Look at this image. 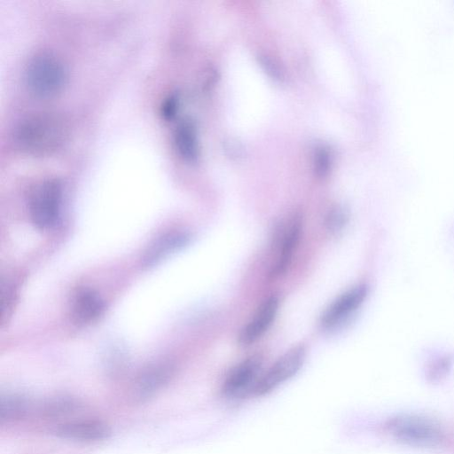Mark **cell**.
I'll use <instances>...</instances> for the list:
<instances>
[{
    "instance_id": "277c9868",
    "label": "cell",
    "mask_w": 454,
    "mask_h": 454,
    "mask_svg": "<svg viewBox=\"0 0 454 454\" xmlns=\"http://www.w3.org/2000/svg\"><path fill=\"white\" fill-rule=\"evenodd\" d=\"M62 200V184L57 178L41 181L33 189L29 199L32 222L40 229L54 224L59 215Z\"/></svg>"
},
{
    "instance_id": "d6986e66",
    "label": "cell",
    "mask_w": 454,
    "mask_h": 454,
    "mask_svg": "<svg viewBox=\"0 0 454 454\" xmlns=\"http://www.w3.org/2000/svg\"><path fill=\"white\" fill-rule=\"evenodd\" d=\"M315 171L320 177L325 176L331 168V153L325 146L317 149L314 158Z\"/></svg>"
},
{
    "instance_id": "8fae6325",
    "label": "cell",
    "mask_w": 454,
    "mask_h": 454,
    "mask_svg": "<svg viewBox=\"0 0 454 454\" xmlns=\"http://www.w3.org/2000/svg\"><path fill=\"white\" fill-rule=\"evenodd\" d=\"M173 374V367L168 363H158L148 366L139 376L137 396L147 400L168 383Z\"/></svg>"
},
{
    "instance_id": "5b68a950",
    "label": "cell",
    "mask_w": 454,
    "mask_h": 454,
    "mask_svg": "<svg viewBox=\"0 0 454 454\" xmlns=\"http://www.w3.org/2000/svg\"><path fill=\"white\" fill-rule=\"evenodd\" d=\"M306 349L302 345L295 346L282 355L255 383L253 392L264 395L294 376L302 366Z\"/></svg>"
},
{
    "instance_id": "6da1fadb",
    "label": "cell",
    "mask_w": 454,
    "mask_h": 454,
    "mask_svg": "<svg viewBox=\"0 0 454 454\" xmlns=\"http://www.w3.org/2000/svg\"><path fill=\"white\" fill-rule=\"evenodd\" d=\"M69 136L67 120L56 113H41L26 117L14 129L13 140L23 153L46 156L59 150Z\"/></svg>"
},
{
    "instance_id": "3957f363",
    "label": "cell",
    "mask_w": 454,
    "mask_h": 454,
    "mask_svg": "<svg viewBox=\"0 0 454 454\" xmlns=\"http://www.w3.org/2000/svg\"><path fill=\"white\" fill-rule=\"evenodd\" d=\"M67 77L64 62L50 51L35 53L24 69L26 85L40 98H51L59 93L67 84Z\"/></svg>"
},
{
    "instance_id": "e0dca14e",
    "label": "cell",
    "mask_w": 454,
    "mask_h": 454,
    "mask_svg": "<svg viewBox=\"0 0 454 454\" xmlns=\"http://www.w3.org/2000/svg\"><path fill=\"white\" fill-rule=\"evenodd\" d=\"M79 405L78 402L71 396L57 395L45 402L43 411L47 415L59 416L75 411Z\"/></svg>"
},
{
    "instance_id": "52a82bcc",
    "label": "cell",
    "mask_w": 454,
    "mask_h": 454,
    "mask_svg": "<svg viewBox=\"0 0 454 454\" xmlns=\"http://www.w3.org/2000/svg\"><path fill=\"white\" fill-rule=\"evenodd\" d=\"M368 291L366 284H359L345 292L324 312L321 325L325 328H332L346 320L363 304Z\"/></svg>"
},
{
    "instance_id": "8992f818",
    "label": "cell",
    "mask_w": 454,
    "mask_h": 454,
    "mask_svg": "<svg viewBox=\"0 0 454 454\" xmlns=\"http://www.w3.org/2000/svg\"><path fill=\"white\" fill-rule=\"evenodd\" d=\"M261 367L262 359L259 356H252L239 363L225 377L221 388L223 395L234 398L253 390L259 379L257 377Z\"/></svg>"
},
{
    "instance_id": "ffe728a7",
    "label": "cell",
    "mask_w": 454,
    "mask_h": 454,
    "mask_svg": "<svg viewBox=\"0 0 454 454\" xmlns=\"http://www.w3.org/2000/svg\"><path fill=\"white\" fill-rule=\"evenodd\" d=\"M180 98L178 94L173 93L168 96L161 104L160 113L164 119L171 120L178 111Z\"/></svg>"
},
{
    "instance_id": "7a4b0ae2",
    "label": "cell",
    "mask_w": 454,
    "mask_h": 454,
    "mask_svg": "<svg viewBox=\"0 0 454 454\" xmlns=\"http://www.w3.org/2000/svg\"><path fill=\"white\" fill-rule=\"evenodd\" d=\"M385 432L399 443L426 449L443 446L446 434L434 419L417 413H401L389 418L384 424Z\"/></svg>"
},
{
    "instance_id": "5bb4252c",
    "label": "cell",
    "mask_w": 454,
    "mask_h": 454,
    "mask_svg": "<svg viewBox=\"0 0 454 454\" xmlns=\"http://www.w3.org/2000/svg\"><path fill=\"white\" fill-rule=\"evenodd\" d=\"M301 232V220L299 216L294 218L288 230L284 235L281 253L270 272V278L282 275L290 264L294 251L298 244Z\"/></svg>"
},
{
    "instance_id": "4fadbf2b",
    "label": "cell",
    "mask_w": 454,
    "mask_h": 454,
    "mask_svg": "<svg viewBox=\"0 0 454 454\" xmlns=\"http://www.w3.org/2000/svg\"><path fill=\"white\" fill-rule=\"evenodd\" d=\"M104 307V301L98 294L90 289H83L74 299L72 314L76 322L89 323L101 315Z\"/></svg>"
},
{
    "instance_id": "ba28073f",
    "label": "cell",
    "mask_w": 454,
    "mask_h": 454,
    "mask_svg": "<svg viewBox=\"0 0 454 454\" xmlns=\"http://www.w3.org/2000/svg\"><path fill=\"white\" fill-rule=\"evenodd\" d=\"M55 433L63 439L79 442H98L109 438L112 431L103 421L86 419L62 424L57 427Z\"/></svg>"
},
{
    "instance_id": "2e32d148",
    "label": "cell",
    "mask_w": 454,
    "mask_h": 454,
    "mask_svg": "<svg viewBox=\"0 0 454 454\" xmlns=\"http://www.w3.org/2000/svg\"><path fill=\"white\" fill-rule=\"evenodd\" d=\"M454 364V354H443L431 359L425 369V377L429 383L436 384L446 378Z\"/></svg>"
},
{
    "instance_id": "9a60e30c",
    "label": "cell",
    "mask_w": 454,
    "mask_h": 454,
    "mask_svg": "<svg viewBox=\"0 0 454 454\" xmlns=\"http://www.w3.org/2000/svg\"><path fill=\"white\" fill-rule=\"evenodd\" d=\"M30 407L27 396L22 394H8L1 398L0 417L4 420H13L24 417Z\"/></svg>"
},
{
    "instance_id": "ac0fdd59",
    "label": "cell",
    "mask_w": 454,
    "mask_h": 454,
    "mask_svg": "<svg viewBox=\"0 0 454 454\" xmlns=\"http://www.w3.org/2000/svg\"><path fill=\"white\" fill-rule=\"evenodd\" d=\"M348 221V210L342 206H335L327 213L325 223L330 232L338 233L342 231Z\"/></svg>"
},
{
    "instance_id": "7c38bea8",
    "label": "cell",
    "mask_w": 454,
    "mask_h": 454,
    "mask_svg": "<svg viewBox=\"0 0 454 454\" xmlns=\"http://www.w3.org/2000/svg\"><path fill=\"white\" fill-rule=\"evenodd\" d=\"M174 143L178 154L184 160L195 162L198 160V135L192 121L185 119L179 122L174 133Z\"/></svg>"
},
{
    "instance_id": "30bf717a",
    "label": "cell",
    "mask_w": 454,
    "mask_h": 454,
    "mask_svg": "<svg viewBox=\"0 0 454 454\" xmlns=\"http://www.w3.org/2000/svg\"><path fill=\"white\" fill-rule=\"evenodd\" d=\"M189 234L181 231L168 232L156 239L145 251L143 265L153 267L169 254L185 247L190 242Z\"/></svg>"
},
{
    "instance_id": "9c48e42d",
    "label": "cell",
    "mask_w": 454,
    "mask_h": 454,
    "mask_svg": "<svg viewBox=\"0 0 454 454\" xmlns=\"http://www.w3.org/2000/svg\"><path fill=\"white\" fill-rule=\"evenodd\" d=\"M278 309V299L270 296L263 301L254 317L244 326L239 335L242 345H249L258 340L270 326Z\"/></svg>"
}]
</instances>
